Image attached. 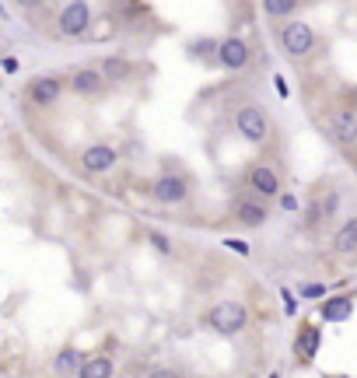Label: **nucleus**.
Segmentation results:
<instances>
[{
	"instance_id": "6e6552de",
	"label": "nucleus",
	"mask_w": 357,
	"mask_h": 378,
	"mask_svg": "<svg viewBox=\"0 0 357 378\" xmlns=\"http://www.w3.org/2000/svg\"><path fill=\"white\" fill-rule=\"evenodd\" d=\"M218 57H221V64H224L228 70H242V67L249 64V46H245L242 39H224V42L218 46Z\"/></svg>"
},
{
	"instance_id": "4468645a",
	"label": "nucleus",
	"mask_w": 357,
	"mask_h": 378,
	"mask_svg": "<svg viewBox=\"0 0 357 378\" xmlns=\"http://www.w3.org/2000/svg\"><path fill=\"white\" fill-rule=\"evenodd\" d=\"M235 214H238V221H242L245 228H260V225L267 221V207L249 203V200H245V203H238V210H235Z\"/></svg>"
},
{
	"instance_id": "b1692460",
	"label": "nucleus",
	"mask_w": 357,
	"mask_h": 378,
	"mask_svg": "<svg viewBox=\"0 0 357 378\" xmlns=\"http://www.w3.org/2000/svg\"><path fill=\"white\" fill-rule=\"evenodd\" d=\"M280 294H284V312H287V315H294V312H298V305H294V294H291V291H280Z\"/></svg>"
},
{
	"instance_id": "1a4fd4ad",
	"label": "nucleus",
	"mask_w": 357,
	"mask_h": 378,
	"mask_svg": "<svg viewBox=\"0 0 357 378\" xmlns=\"http://www.w3.org/2000/svg\"><path fill=\"white\" fill-rule=\"evenodd\" d=\"M249 186L256 189V193H263V196H277V193H280V179H277V172L267 169V165H256V169L249 172Z\"/></svg>"
},
{
	"instance_id": "393cba45",
	"label": "nucleus",
	"mask_w": 357,
	"mask_h": 378,
	"mask_svg": "<svg viewBox=\"0 0 357 378\" xmlns=\"http://www.w3.org/2000/svg\"><path fill=\"white\" fill-rule=\"evenodd\" d=\"M280 203H284V210H298V200L294 196H280Z\"/></svg>"
},
{
	"instance_id": "412c9836",
	"label": "nucleus",
	"mask_w": 357,
	"mask_h": 378,
	"mask_svg": "<svg viewBox=\"0 0 357 378\" xmlns=\"http://www.w3.org/2000/svg\"><path fill=\"white\" fill-rule=\"evenodd\" d=\"M144 378H175V371H168V368H151V371H144Z\"/></svg>"
},
{
	"instance_id": "39448f33",
	"label": "nucleus",
	"mask_w": 357,
	"mask_h": 378,
	"mask_svg": "<svg viewBox=\"0 0 357 378\" xmlns=\"http://www.w3.org/2000/svg\"><path fill=\"white\" fill-rule=\"evenodd\" d=\"M88 25H91V8L81 4V0H77V4H67L60 11V32L64 35H84Z\"/></svg>"
},
{
	"instance_id": "f8f14e48",
	"label": "nucleus",
	"mask_w": 357,
	"mask_h": 378,
	"mask_svg": "<svg viewBox=\"0 0 357 378\" xmlns=\"http://www.w3.org/2000/svg\"><path fill=\"white\" fill-rule=\"evenodd\" d=\"M70 84H74L77 95H95V91H102V84H106V81H102L98 70H77Z\"/></svg>"
},
{
	"instance_id": "7ed1b4c3",
	"label": "nucleus",
	"mask_w": 357,
	"mask_h": 378,
	"mask_svg": "<svg viewBox=\"0 0 357 378\" xmlns=\"http://www.w3.org/2000/svg\"><path fill=\"white\" fill-rule=\"evenodd\" d=\"M280 42H284V49L291 53V57H309L312 46H316L312 25H305V21H287L284 32H280Z\"/></svg>"
},
{
	"instance_id": "423d86ee",
	"label": "nucleus",
	"mask_w": 357,
	"mask_h": 378,
	"mask_svg": "<svg viewBox=\"0 0 357 378\" xmlns=\"http://www.w3.org/2000/svg\"><path fill=\"white\" fill-rule=\"evenodd\" d=\"M329 137L336 144H357V116L350 109H336L329 116Z\"/></svg>"
},
{
	"instance_id": "20e7f679",
	"label": "nucleus",
	"mask_w": 357,
	"mask_h": 378,
	"mask_svg": "<svg viewBox=\"0 0 357 378\" xmlns=\"http://www.w3.org/2000/svg\"><path fill=\"white\" fill-rule=\"evenodd\" d=\"M113 165H116V151L109 144H95V147H88L81 154V169L88 176H102V172H109Z\"/></svg>"
},
{
	"instance_id": "9b49d317",
	"label": "nucleus",
	"mask_w": 357,
	"mask_h": 378,
	"mask_svg": "<svg viewBox=\"0 0 357 378\" xmlns=\"http://www.w3.org/2000/svg\"><path fill=\"white\" fill-rule=\"evenodd\" d=\"M81 364H84L81 350L67 347V350H60V354H57V361H53V371H57V375H77V371H81Z\"/></svg>"
},
{
	"instance_id": "0eeeda50",
	"label": "nucleus",
	"mask_w": 357,
	"mask_h": 378,
	"mask_svg": "<svg viewBox=\"0 0 357 378\" xmlns=\"http://www.w3.org/2000/svg\"><path fill=\"white\" fill-rule=\"evenodd\" d=\"M151 193H155V200H162V203H182L189 186H186L182 176H162L155 186H151Z\"/></svg>"
},
{
	"instance_id": "dca6fc26",
	"label": "nucleus",
	"mask_w": 357,
	"mask_h": 378,
	"mask_svg": "<svg viewBox=\"0 0 357 378\" xmlns=\"http://www.w3.org/2000/svg\"><path fill=\"white\" fill-rule=\"evenodd\" d=\"M333 249H336V252H354V249H357V221H347V225L336 231Z\"/></svg>"
},
{
	"instance_id": "f03ea898",
	"label": "nucleus",
	"mask_w": 357,
	"mask_h": 378,
	"mask_svg": "<svg viewBox=\"0 0 357 378\" xmlns=\"http://www.w3.org/2000/svg\"><path fill=\"white\" fill-rule=\"evenodd\" d=\"M235 130H238L249 144H263L267 133H270V123H267V116H263L260 105H242L238 116H235Z\"/></svg>"
},
{
	"instance_id": "5701e85b",
	"label": "nucleus",
	"mask_w": 357,
	"mask_h": 378,
	"mask_svg": "<svg viewBox=\"0 0 357 378\" xmlns=\"http://www.w3.org/2000/svg\"><path fill=\"white\" fill-rule=\"evenodd\" d=\"M151 245H155L158 252H168V238H162L158 231H151Z\"/></svg>"
},
{
	"instance_id": "9d476101",
	"label": "nucleus",
	"mask_w": 357,
	"mask_h": 378,
	"mask_svg": "<svg viewBox=\"0 0 357 378\" xmlns=\"http://www.w3.org/2000/svg\"><path fill=\"white\" fill-rule=\"evenodd\" d=\"M28 98H32L35 105H53V102L60 98V81H57V77H39V81H32Z\"/></svg>"
},
{
	"instance_id": "f3484780",
	"label": "nucleus",
	"mask_w": 357,
	"mask_h": 378,
	"mask_svg": "<svg viewBox=\"0 0 357 378\" xmlns=\"http://www.w3.org/2000/svg\"><path fill=\"white\" fill-rule=\"evenodd\" d=\"M316 350H319V330L316 326H305L301 337H298V354L301 357H316Z\"/></svg>"
},
{
	"instance_id": "4be33fe9",
	"label": "nucleus",
	"mask_w": 357,
	"mask_h": 378,
	"mask_svg": "<svg viewBox=\"0 0 357 378\" xmlns=\"http://www.w3.org/2000/svg\"><path fill=\"white\" fill-rule=\"evenodd\" d=\"M224 245H228L231 252H238V256H249V245H245V242H238V238H228Z\"/></svg>"
},
{
	"instance_id": "aec40b11",
	"label": "nucleus",
	"mask_w": 357,
	"mask_h": 378,
	"mask_svg": "<svg viewBox=\"0 0 357 378\" xmlns=\"http://www.w3.org/2000/svg\"><path fill=\"white\" fill-rule=\"evenodd\" d=\"M301 294H305V298H322V294H326V287H322V284H305V287H301Z\"/></svg>"
},
{
	"instance_id": "a211bd4d",
	"label": "nucleus",
	"mask_w": 357,
	"mask_h": 378,
	"mask_svg": "<svg viewBox=\"0 0 357 378\" xmlns=\"http://www.w3.org/2000/svg\"><path fill=\"white\" fill-rule=\"evenodd\" d=\"M263 11H267V15H273V18H287V15H294V11H298V4H294V0H267Z\"/></svg>"
},
{
	"instance_id": "6ab92c4d",
	"label": "nucleus",
	"mask_w": 357,
	"mask_h": 378,
	"mask_svg": "<svg viewBox=\"0 0 357 378\" xmlns=\"http://www.w3.org/2000/svg\"><path fill=\"white\" fill-rule=\"evenodd\" d=\"M130 70H133V67H130L126 60H106V70H102V74H106L109 81H123Z\"/></svg>"
},
{
	"instance_id": "ddd939ff",
	"label": "nucleus",
	"mask_w": 357,
	"mask_h": 378,
	"mask_svg": "<svg viewBox=\"0 0 357 378\" xmlns=\"http://www.w3.org/2000/svg\"><path fill=\"white\" fill-rule=\"evenodd\" d=\"M77 378H113V361L109 357H88L81 364Z\"/></svg>"
},
{
	"instance_id": "2eb2a0df",
	"label": "nucleus",
	"mask_w": 357,
	"mask_h": 378,
	"mask_svg": "<svg viewBox=\"0 0 357 378\" xmlns=\"http://www.w3.org/2000/svg\"><path fill=\"white\" fill-rule=\"evenodd\" d=\"M350 312H354L350 298H333L322 305V319H329V322H343V319H350Z\"/></svg>"
},
{
	"instance_id": "f257e3e1",
	"label": "nucleus",
	"mask_w": 357,
	"mask_h": 378,
	"mask_svg": "<svg viewBox=\"0 0 357 378\" xmlns=\"http://www.w3.org/2000/svg\"><path fill=\"white\" fill-rule=\"evenodd\" d=\"M245 322H249V312H245V305H238V301H218V305L207 312V326H211L214 333H221V337L238 333Z\"/></svg>"
}]
</instances>
